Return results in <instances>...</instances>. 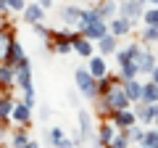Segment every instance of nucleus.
Here are the masks:
<instances>
[{
    "label": "nucleus",
    "mask_w": 158,
    "mask_h": 148,
    "mask_svg": "<svg viewBox=\"0 0 158 148\" xmlns=\"http://www.w3.org/2000/svg\"><path fill=\"white\" fill-rule=\"evenodd\" d=\"M150 80H153V82H158V66H156V69L150 72Z\"/></svg>",
    "instance_id": "nucleus-30"
},
{
    "label": "nucleus",
    "mask_w": 158,
    "mask_h": 148,
    "mask_svg": "<svg viewBox=\"0 0 158 148\" xmlns=\"http://www.w3.org/2000/svg\"><path fill=\"white\" fill-rule=\"evenodd\" d=\"M142 40L145 42H158V27H148L142 32Z\"/></svg>",
    "instance_id": "nucleus-25"
},
{
    "label": "nucleus",
    "mask_w": 158,
    "mask_h": 148,
    "mask_svg": "<svg viewBox=\"0 0 158 148\" xmlns=\"http://www.w3.org/2000/svg\"><path fill=\"white\" fill-rule=\"evenodd\" d=\"M74 77H77V85H79V90H82V95H85V98H95L98 95L100 82H98V77L90 72V69H77Z\"/></svg>",
    "instance_id": "nucleus-3"
},
{
    "label": "nucleus",
    "mask_w": 158,
    "mask_h": 148,
    "mask_svg": "<svg viewBox=\"0 0 158 148\" xmlns=\"http://www.w3.org/2000/svg\"><path fill=\"white\" fill-rule=\"evenodd\" d=\"M127 137H129V140H137V143H142V140H145V132H142L140 130V127H137V124H132V127H127Z\"/></svg>",
    "instance_id": "nucleus-23"
},
{
    "label": "nucleus",
    "mask_w": 158,
    "mask_h": 148,
    "mask_svg": "<svg viewBox=\"0 0 158 148\" xmlns=\"http://www.w3.org/2000/svg\"><path fill=\"white\" fill-rule=\"evenodd\" d=\"M40 6H42V8H45V11H48V8L53 6V0H40Z\"/></svg>",
    "instance_id": "nucleus-29"
},
{
    "label": "nucleus",
    "mask_w": 158,
    "mask_h": 148,
    "mask_svg": "<svg viewBox=\"0 0 158 148\" xmlns=\"http://www.w3.org/2000/svg\"><path fill=\"white\" fill-rule=\"evenodd\" d=\"M98 45H100L103 53H113V50H116V34H113V32L103 34L100 40H98Z\"/></svg>",
    "instance_id": "nucleus-16"
},
{
    "label": "nucleus",
    "mask_w": 158,
    "mask_h": 148,
    "mask_svg": "<svg viewBox=\"0 0 158 148\" xmlns=\"http://www.w3.org/2000/svg\"><path fill=\"white\" fill-rule=\"evenodd\" d=\"M74 50L79 53V56H85V58H90L92 56V42H90V37H74Z\"/></svg>",
    "instance_id": "nucleus-11"
},
{
    "label": "nucleus",
    "mask_w": 158,
    "mask_h": 148,
    "mask_svg": "<svg viewBox=\"0 0 158 148\" xmlns=\"http://www.w3.org/2000/svg\"><path fill=\"white\" fill-rule=\"evenodd\" d=\"M113 124H116V122H113ZM113 124H111V122L100 124V137H98V143H103V146H111V140L116 137V135H113V130H116Z\"/></svg>",
    "instance_id": "nucleus-14"
},
{
    "label": "nucleus",
    "mask_w": 158,
    "mask_h": 148,
    "mask_svg": "<svg viewBox=\"0 0 158 148\" xmlns=\"http://www.w3.org/2000/svg\"><path fill=\"white\" fill-rule=\"evenodd\" d=\"M16 82H19L21 90H32V72H29V61L27 58L16 63Z\"/></svg>",
    "instance_id": "nucleus-4"
},
{
    "label": "nucleus",
    "mask_w": 158,
    "mask_h": 148,
    "mask_svg": "<svg viewBox=\"0 0 158 148\" xmlns=\"http://www.w3.org/2000/svg\"><path fill=\"white\" fill-rule=\"evenodd\" d=\"M98 11L103 13V19H108V21H111L113 13H116V6H113V0H103L100 6H98Z\"/></svg>",
    "instance_id": "nucleus-21"
},
{
    "label": "nucleus",
    "mask_w": 158,
    "mask_h": 148,
    "mask_svg": "<svg viewBox=\"0 0 158 148\" xmlns=\"http://www.w3.org/2000/svg\"><path fill=\"white\" fill-rule=\"evenodd\" d=\"M13 108H16V103H13L8 95H3V101H0V116H3V124L8 122V116H13Z\"/></svg>",
    "instance_id": "nucleus-17"
},
{
    "label": "nucleus",
    "mask_w": 158,
    "mask_h": 148,
    "mask_svg": "<svg viewBox=\"0 0 158 148\" xmlns=\"http://www.w3.org/2000/svg\"><path fill=\"white\" fill-rule=\"evenodd\" d=\"M137 66H140V74H150L153 69H156V56H153V53H148V50H142Z\"/></svg>",
    "instance_id": "nucleus-12"
},
{
    "label": "nucleus",
    "mask_w": 158,
    "mask_h": 148,
    "mask_svg": "<svg viewBox=\"0 0 158 148\" xmlns=\"http://www.w3.org/2000/svg\"><path fill=\"white\" fill-rule=\"evenodd\" d=\"M82 32L90 37V40H100L103 34L111 32V27H106V19H103V13L98 11V8H90V11H85V21H82Z\"/></svg>",
    "instance_id": "nucleus-1"
},
{
    "label": "nucleus",
    "mask_w": 158,
    "mask_h": 148,
    "mask_svg": "<svg viewBox=\"0 0 158 148\" xmlns=\"http://www.w3.org/2000/svg\"><path fill=\"white\" fill-rule=\"evenodd\" d=\"M79 124H82V135L85 137L92 135V116H90V111H79Z\"/></svg>",
    "instance_id": "nucleus-18"
},
{
    "label": "nucleus",
    "mask_w": 158,
    "mask_h": 148,
    "mask_svg": "<svg viewBox=\"0 0 158 148\" xmlns=\"http://www.w3.org/2000/svg\"><path fill=\"white\" fill-rule=\"evenodd\" d=\"M29 116H32V106H29L27 101H24V103H16V108H13V119L24 124V122H29Z\"/></svg>",
    "instance_id": "nucleus-13"
},
{
    "label": "nucleus",
    "mask_w": 158,
    "mask_h": 148,
    "mask_svg": "<svg viewBox=\"0 0 158 148\" xmlns=\"http://www.w3.org/2000/svg\"><path fill=\"white\" fill-rule=\"evenodd\" d=\"M132 24H135V21H132V19H127L124 13H121V16H118V19L113 16L108 27H111V32L116 34V37H121V34H127V32H129V29H132Z\"/></svg>",
    "instance_id": "nucleus-8"
},
{
    "label": "nucleus",
    "mask_w": 158,
    "mask_h": 148,
    "mask_svg": "<svg viewBox=\"0 0 158 148\" xmlns=\"http://www.w3.org/2000/svg\"><path fill=\"white\" fill-rule=\"evenodd\" d=\"M142 146H148V148H158V127H156V130H148V132H145V140H142Z\"/></svg>",
    "instance_id": "nucleus-24"
},
{
    "label": "nucleus",
    "mask_w": 158,
    "mask_h": 148,
    "mask_svg": "<svg viewBox=\"0 0 158 148\" xmlns=\"http://www.w3.org/2000/svg\"><path fill=\"white\" fill-rule=\"evenodd\" d=\"M124 90H127V95H129L132 101H142L145 85H142V82H137V77H135V80H124Z\"/></svg>",
    "instance_id": "nucleus-10"
},
{
    "label": "nucleus",
    "mask_w": 158,
    "mask_h": 148,
    "mask_svg": "<svg viewBox=\"0 0 158 148\" xmlns=\"http://www.w3.org/2000/svg\"><path fill=\"white\" fill-rule=\"evenodd\" d=\"M90 72L95 74L98 80H100V77H106V58H90Z\"/></svg>",
    "instance_id": "nucleus-19"
},
{
    "label": "nucleus",
    "mask_w": 158,
    "mask_h": 148,
    "mask_svg": "<svg viewBox=\"0 0 158 148\" xmlns=\"http://www.w3.org/2000/svg\"><path fill=\"white\" fill-rule=\"evenodd\" d=\"M11 143H13V146H27V148H29V143H32V140H27V137L19 132V135H13V137H11Z\"/></svg>",
    "instance_id": "nucleus-28"
},
{
    "label": "nucleus",
    "mask_w": 158,
    "mask_h": 148,
    "mask_svg": "<svg viewBox=\"0 0 158 148\" xmlns=\"http://www.w3.org/2000/svg\"><path fill=\"white\" fill-rule=\"evenodd\" d=\"M61 19L66 24H71V27H82V21H85V11H82V8H74V6H66L61 11Z\"/></svg>",
    "instance_id": "nucleus-7"
},
{
    "label": "nucleus",
    "mask_w": 158,
    "mask_h": 148,
    "mask_svg": "<svg viewBox=\"0 0 158 148\" xmlns=\"http://www.w3.org/2000/svg\"><path fill=\"white\" fill-rule=\"evenodd\" d=\"M142 19H145V24H148V27H158V8L148 11V13H145Z\"/></svg>",
    "instance_id": "nucleus-26"
},
{
    "label": "nucleus",
    "mask_w": 158,
    "mask_h": 148,
    "mask_svg": "<svg viewBox=\"0 0 158 148\" xmlns=\"http://www.w3.org/2000/svg\"><path fill=\"white\" fill-rule=\"evenodd\" d=\"M137 119H140V116L132 114L129 108H118V111H113V122H116V127H121V130H127V127L137 124Z\"/></svg>",
    "instance_id": "nucleus-6"
},
{
    "label": "nucleus",
    "mask_w": 158,
    "mask_h": 148,
    "mask_svg": "<svg viewBox=\"0 0 158 148\" xmlns=\"http://www.w3.org/2000/svg\"><path fill=\"white\" fill-rule=\"evenodd\" d=\"M148 3H153V6H158V0H148Z\"/></svg>",
    "instance_id": "nucleus-31"
},
{
    "label": "nucleus",
    "mask_w": 158,
    "mask_h": 148,
    "mask_svg": "<svg viewBox=\"0 0 158 148\" xmlns=\"http://www.w3.org/2000/svg\"><path fill=\"white\" fill-rule=\"evenodd\" d=\"M142 101L145 103H158V82H145V93H142Z\"/></svg>",
    "instance_id": "nucleus-15"
},
{
    "label": "nucleus",
    "mask_w": 158,
    "mask_h": 148,
    "mask_svg": "<svg viewBox=\"0 0 158 148\" xmlns=\"http://www.w3.org/2000/svg\"><path fill=\"white\" fill-rule=\"evenodd\" d=\"M63 132L58 130V127H53V130H48V143H53V146H63Z\"/></svg>",
    "instance_id": "nucleus-22"
},
{
    "label": "nucleus",
    "mask_w": 158,
    "mask_h": 148,
    "mask_svg": "<svg viewBox=\"0 0 158 148\" xmlns=\"http://www.w3.org/2000/svg\"><path fill=\"white\" fill-rule=\"evenodd\" d=\"M42 16H45V8L40 6V3H37V6L32 3V6L24 8V21H27V24H40V21H42Z\"/></svg>",
    "instance_id": "nucleus-9"
},
{
    "label": "nucleus",
    "mask_w": 158,
    "mask_h": 148,
    "mask_svg": "<svg viewBox=\"0 0 158 148\" xmlns=\"http://www.w3.org/2000/svg\"><path fill=\"white\" fill-rule=\"evenodd\" d=\"M148 0H124L121 3V13H124L127 19H132V21H137L140 16H145L142 13V6H145Z\"/></svg>",
    "instance_id": "nucleus-5"
},
{
    "label": "nucleus",
    "mask_w": 158,
    "mask_h": 148,
    "mask_svg": "<svg viewBox=\"0 0 158 148\" xmlns=\"http://www.w3.org/2000/svg\"><path fill=\"white\" fill-rule=\"evenodd\" d=\"M13 80H16V72L11 69V63H3V69H0V82H3V85L8 87Z\"/></svg>",
    "instance_id": "nucleus-20"
},
{
    "label": "nucleus",
    "mask_w": 158,
    "mask_h": 148,
    "mask_svg": "<svg viewBox=\"0 0 158 148\" xmlns=\"http://www.w3.org/2000/svg\"><path fill=\"white\" fill-rule=\"evenodd\" d=\"M129 103H132V98L127 95V90H124V82H121V85H113L111 90L106 93V98H103V106L108 108V111H118V108H129Z\"/></svg>",
    "instance_id": "nucleus-2"
},
{
    "label": "nucleus",
    "mask_w": 158,
    "mask_h": 148,
    "mask_svg": "<svg viewBox=\"0 0 158 148\" xmlns=\"http://www.w3.org/2000/svg\"><path fill=\"white\" fill-rule=\"evenodd\" d=\"M127 140H129L127 135H116V137L111 140V146H113V148H124V146H127Z\"/></svg>",
    "instance_id": "nucleus-27"
}]
</instances>
